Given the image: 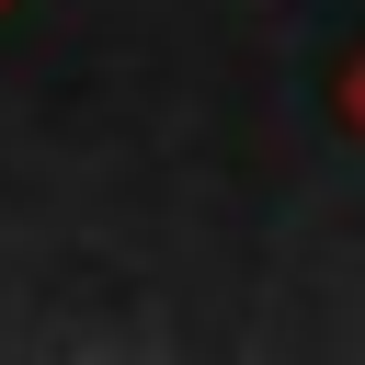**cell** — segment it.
<instances>
[{
    "mask_svg": "<svg viewBox=\"0 0 365 365\" xmlns=\"http://www.w3.org/2000/svg\"><path fill=\"white\" fill-rule=\"evenodd\" d=\"M0 11H11V0H0Z\"/></svg>",
    "mask_w": 365,
    "mask_h": 365,
    "instance_id": "obj_2",
    "label": "cell"
},
{
    "mask_svg": "<svg viewBox=\"0 0 365 365\" xmlns=\"http://www.w3.org/2000/svg\"><path fill=\"white\" fill-rule=\"evenodd\" d=\"M342 114H354V137H365V57L342 68Z\"/></svg>",
    "mask_w": 365,
    "mask_h": 365,
    "instance_id": "obj_1",
    "label": "cell"
}]
</instances>
